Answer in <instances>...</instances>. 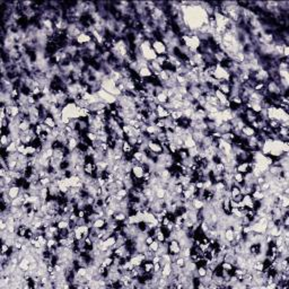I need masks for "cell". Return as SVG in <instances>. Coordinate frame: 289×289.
<instances>
[{"instance_id":"obj_1","label":"cell","mask_w":289,"mask_h":289,"mask_svg":"<svg viewBox=\"0 0 289 289\" xmlns=\"http://www.w3.org/2000/svg\"><path fill=\"white\" fill-rule=\"evenodd\" d=\"M101 82H102V89H104L105 92L112 94V95L115 96V97L121 95V93H120L119 89H118L116 82H113L112 79H110L109 77H105Z\"/></svg>"},{"instance_id":"obj_2","label":"cell","mask_w":289,"mask_h":289,"mask_svg":"<svg viewBox=\"0 0 289 289\" xmlns=\"http://www.w3.org/2000/svg\"><path fill=\"white\" fill-rule=\"evenodd\" d=\"M212 77H215V78L217 79V80H219L220 82H228V79H229V77H231V72L228 71L227 69H225V68H223V67H220L219 65H217V67H216V69H215Z\"/></svg>"},{"instance_id":"obj_3","label":"cell","mask_w":289,"mask_h":289,"mask_svg":"<svg viewBox=\"0 0 289 289\" xmlns=\"http://www.w3.org/2000/svg\"><path fill=\"white\" fill-rule=\"evenodd\" d=\"M151 48L154 49V51L156 52L157 55H167L168 49H167L166 44L162 40H154V41H151Z\"/></svg>"},{"instance_id":"obj_4","label":"cell","mask_w":289,"mask_h":289,"mask_svg":"<svg viewBox=\"0 0 289 289\" xmlns=\"http://www.w3.org/2000/svg\"><path fill=\"white\" fill-rule=\"evenodd\" d=\"M95 95L98 97L101 102L105 103V104H113V103H115V101H116L115 96H113L112 94H110V93L105 92L104 89H99V90L96 93Z\"/></svg>"},{"instance_id":"obj_5","label":"cell","mask_w":289,"mask_h":289,"mask_svg":"<svg viewBox=\"0 0 289 289\" xmlns=\"http://www.w3.org/2000/svg\"><path fill=\"white\" fill-rule=\"evenodd\" d=\"M90 41H93L92 34H90L89 32H82V34L75 40V43L78 45V46H85V45L88 44Z\"/></svg>"},{"instance_id":"obj_6","label":"cell","mask_w":289,"mask_h":289,"mask_svg":"<svg viewBox=\"0 0 289 289\" xmlns=\"http://www.w3.org/2000/svg\"><path fill=\"white\" fill-rule=\"evenodd\" d=\"M181 252L180 243L177 239H171L168 242V253L171 255H179Z\"/></svg>"},{"instance_id":"obj_7","label":"cell","mask_w":289,"mask_h":289,"mask_svg":"<svg viewBox=\"0 0 289 289\" xmlns=\"http://www.w3.org/2000/svg\"><path fill=\"white\" fill-rule=\"evenodd\" d=\"M215 96L217 97V99L219 101V104H220L223 107L226 109V107H229V106H231V103H229V101H228V96H226L225 94H223L220 90L216 89V90H215Z\"/></svg>"},{"instance_id":"obj_8","label":"cell","mask_w":289,"mask_h":289,"mask_svg":"<svg viewBox=\"0 0 289 289\" xmlns=\"http://www.w3.org/2000/svg\"><path fill=\"white\" fill-rule=\"evenodd\" d=\"M148 149H150L153 153L159 155V154L164 153V148L160 145V142L156 141V140H149L148 141Z\"/></svg>"},{"instance_id":"obj_9","label":"cell","mask_w":289,"mask_h":289,"mask_svg":"<svg viewBox=\"0 0 289 289\" xmlns=\"http://www.w3.org/2000/svg\"><path fill=\"white\" fill-rule=\"evenodd\" d=\"M255 133H256V130L253 129V128H252L250 124H245L244 128L242 129V134L239 137H241V138H244V139H246V138H250V137L255 136Z\"/></svg>"},{"instance_id":"obj_10","label":"cell","mask_w":289,"mask_h":289,"mask_svg":"<svg viewBox=\"0 0 289 289\" xmlns=\"http://www.w3.org/2000/svg\"><path fill=\"white\" fill-rule=\"evenodd\" d=\"M143 174H145V171L142 168V165H137V166H133L132 170H131V175L134 180H140L142 179Z\"/></svg>"},{"instance_id":"obj_11","label":"cell","mask_w":289,"mask_h":289,"mask_svg":"<svg viewBox=\"0 0 289 289\" xmlns=\"http://www.w3.org/2000/svg\"><path fill=\"white\" fill-rule=\"evenodd\" d=\"M156 113H157L158 119H166V118H168V116L171 115V111H168V110H167L165 106L160 105V104H158V105H157Z\"/></svg>"},{"instance_id":"obj_12","label":"cell","mask_w":289,"mask_h":289,"mask_svg":"<svg viewBox=\"0 0 289 289\" xmlns=\"http://www.w3.org/2000/svg\"><path fill=\"white\" fill-rule=\"evenodd\" d=\"M282 171L283 170L280 167V165H271V166H269L268 173L271 177H277L281 175Z\"/></svg>"},{"instance_id":"obj_13","label":"cell","mask_w":289,"mask_h":289,"mask_svg":"<svg viewBox=\"0 0 289 289\" xmlns=\"http://www.w3.org/2000/svg\"><path fill=\"white\" fill-rule=\"evenodd\" d=\"M218 90H220L223 94H225L226 96H229V94H231V86L229 85V82H221L220 84H219V86H218Z\"/></svg>"},{"instance_id":"obj_14","label":"cell","mask_w":289,"mask_h":289,"mask_svg":"<svg viewBox=\"0 0 289 289\" xmlns=\"http://www.w3.org/2000/svg\"><path fill=\"white\" fill-rule=\"evenodd\" d=\"M22 190L21 187H18V185H14V187H9L7 190V193L8 195L10 197V199H16V198L21 194Z\"/></svg>"},{"instance_id":"obj_15","label":"cell","mask_w":289,"mask_h":289,"mask_svg":"<svg viewBox=\"0 0 289 289\" xmlns=\"http://www.w3.org/2000/svg\"><path fill=\"white\" fill-rule=\"evenodd\" d=\"M234 238H235V231H233L231 227H227L224 231V241L228 242V243H231V242L234 241Z\"/></svg>"},{"instance_id":"obj_16","label":"cell","mask_w":289,"mask_h":289,"mask_svg":"<svg viewBox=\"0 0 289 289\" xmlns=\"http://www.w3.org/2000/svg\"><path fill=\"white\" fill-rule=\"evenodd\" d=\"M175 156V160H180V162H182V160L187 159V158H189V151H187V149H185V148H181V149L177 150V153L174 155Z\"/></svg>"},{"instance_id":"obj_17","label":"cell","mask_w":289,"mask_h":289,"mask_svg":"<svg viewBox=\"0 0 289 289\" xmlns=\"http://www.w3.org/2000/svg\"><path fill=\"white\" fill-rule=\"evenodd\" d=\"M79 140L77 138H74V137H69L68 140H67V143H66V147L68 148L70 151L75 150L77 147H78Z\"/></svg>"},{"instance_id":"obj_18","label":"cell","mask_w":289,"mask_h":289,"mask_svg":"<svg viewBox=\"0 0 289 289\" xmlns=\"http://www.w3.org/2000/svg\"><path fill=\"white\" fill-rule=\"evenodd\" d=\"M95 171H97V166H96L95 163H86L85 165H84V173H85L86 175H90V176H92V174L94 173Z\"/></svg>"},{"instance_id":"obj_19","label":"cell","mask_w":289,"mask_h":289,"mask_svg":"<svg viewBox=\"0 0 289 289\" xmlns=\"http://www.w3.org/2000/svg\"><path fill=\"white\" fill-rule=\"evenodd\" d=\"M138 75H139V77H141V78L143 79H147L149 78V77H151L153 76V71L149 69V67H143V68H140L139 71L137 72Z\"/></svg>"},{"instance_id":"obj_20","label":"cell","mask_w":289,"mask_h":289,"mask_svg":"<svg viewBox=\"0 0 289 289\" xmlns=\"http://www.w3.org/2000/svg\"><path fill=\"white\" fill-rule=\"evenodd\" d=\"M191 136H192V138H193V140L195 141L197 143H200L201 141H202V139L204 138V132H202V131H200V130H193L192 131V133H191Z\"/></svg>"},{"instance_id":"obj_21","label":"cell","mask_w":289,"mask_h":289,"mask_svg":"<svg viewBox=\"0 0 289 289\" xmlns=\"http://www.w3.org/2000/svg\"><path fill=\"white\" fill-rule=\"evenodd\" d=\"M106 224H107V220H106L105 218H97L96 220H94V223H93L92 227H95V228H98V229H102V228H105Z\"/></svg>"},{"instance_id":"obj_22","label":"cell","mask_w":289,"mask_h":289,"mask_svg":"<svg viewBox=\"0 0 289 289\" xmlns=\"http://www.w3.org/2000/svg\"><path fill=\"white\" fill-rule=\"evenodd\" d=\"M31 126H32V123L30 122V120H23V121L18 124V129H19L21 132H26V131H28V130L31 129Z\"/></svg>"},{"instance_id":"obj_23","label":"cell","mask_w":289,"mask_h":289,"mask_svg":"<svg viewBox=\"0 0 289 289\" xmlns=\"http://www.w3.org/2000/svg\"><path fill=\"white\" fill-rule=\"evenodd\" d=\"M156 99H157V103H158V104H160V105H165V104L168 102V96H167L166 92L159 93V94H157L156 95Z\"/></svg>"},{"instance_id":"obj_24","label":"cell","mask_w":289,"mask_h":289,"mask_svg":"<svg viewBox=\"0 0 289 289\" xmlns=\"http://www.w3.org/2000/svg\"><path fill=\"white\" fill-rule=\"evenodd\" d=\"M43 123H44L45 126H48L49 128H51V129L57 128V121H55V119L52 115L46 116V118L43 120Z\"/></svg>"},{"instance_id":"obj_25","label":"cell","mask_w":289,"mask_h":289,"mask_svg":"<svg viewBox=\"0 0 289 289\" xmlns=\"http://www.w3.org/2000/svg\"><path fill=\"white\" fill-rule=\"evenodd\" d=\"M141 267H142L143 271L145 272H147V273H151V272H153V269H154V262L150 261V260H145V261L142 262Z\"/></svg>"},{"instance_id":"obj_26","label":"cell","mask_w":289,"mask_h":289,"mask_svg":"<svg viewBox=\"0 0 289 289\" xmlns=\"http://www.w3.org/2000/svg\"><path fill=\"white\" fill-rule=\"evenodd\" d=\"M126 218H128V215H126V212H123V211H116L115 214L113 215V219L116 220L118 223H120V224L123 223Z\"/></svg>"},{"instance_id":"obj_27","label":"cell","mask_w":289,"mask_h":289,"mask_svg":"<svg viewBox=\"0 0 289 289\" xmlns=\"http://www.w3.org/2000/svg\"><path fill=\"white\" fill-rule=\"evenodd\" d=\"M191 202H192V207H193L195 210H201V209H203L204 206H206L204 201L200 200L199 198H195L193 200H191Z\"/></svg>"},{"instance_id":"obj_28","label":"cell","mask_w":289,"mask_h":289,"mask_svg":"<svg viewBox=\"0 0 289 289\" xmlns=\"http://www.w3.org/2000/svg\"><path fill=\"white\" fill-rule=\"evenodd\" d=\"M160 272H162V275H163V277L168 278V277L172 275V263L168 262V263H166L164 267H162V271Z\"/></svg>"},{"instance_id":"obj_29","label":"cell","mask_w":289,"mask_h":289,"mask_svg":"<svg viewBox=\"0 0 289 289\" xmlns=\"http://www.w3.org/2000/svg\"><path fill=\"white\" fill-rule=\"evenodd\" d=\"M128 193H129V190L126 189V187H123V189H119V190H118V192L115 193V197H116V199H118V201H121V200H123L124 198L128 197Z\"/></svg>"},{"instance_id":"obj_30","label":"cell","mask_w":289,"mask_h":289,"mask_svg":"<svg viewBox=\"0 0 289 289\" xmlns=\"http://www.w3.org/2000/svg\"><path fill=\"white\" fill-rule=\"evenodd\" d=\"M122 151H123V154H133V151H134V147L131 146V145L129 143V141L126 139L124 140V142H123Z\"/></svg>"},{"instance_id":"obj_31","label":"cell","mask_w":289,"mask_h":289,"mask_svg":"<svg viewBox=\"0 0 289 289\" xmlns=\"http://www.w3.org/2000/svg\"><path fill=\"white\" fill-rule=\"evenodd\" d=\"M220 267L223 268V270H225V271H228L231 275H234V265L231 264V263H229V262H226V261H223L220 263Z\"/></svg>"},{"instance_id":"obj_32","label":"cell","mask_w":289,"mask_h":289,"mask_svg":"<svg viewBox=\"0 0 289 289\" xmlns=\"http://www.w3.org/2000/svg\"><path fill=\"white\" fill-rule=\"evenodd\" d=\"M27 231H28V227L26 225H19L17 227V229H16V234H17L18 236H21V237H25Z\"/></svg>"},{"instance_id":"obj_33","label":"cell","mask_w":289,"mask_h":289,"mask_svg":"<svg viewBox=\"0 0 289 289\" xmlns=\"http://www.w3.org/2000/svg\"><path fill=\"white\" fill-rule=\"evenodd\" d=\"M30 264H31L30 261H28L26 258H24L19 261V263H18V268L22 269L23 271H26V270H30Z\"/></svg>"},{"instance_id":"obj_34","label":"cell","mask_w":289,"mask_h":289,"mask_svg":"<svg viewBox=\"0 0 289 289\" xmlns=\"http://www.w3.org/2000/svg\"><path fill=\"white\" fill-rule=\"evenodd\" d=\"M126 251H128V248H126V245L124 244V245H122V246H120V247H118V248L114 250V255L120 256V258H123Z\"/></svg>"},{"instance_id":"obj_35","label":"cell","mask_w":289,"mask_h":289,"mask_svg":"<svg viewBox=\"0 0 289 289\" xmlns=\"http://www.w3.org/2000/svg\"><path fill=\"white\" fill-rule=\"evenodd\" d=\"M166 197V189L165 187H159L155 191V198L156 199H165Z\"/></svg>"},{"instance_id":"obj_36","label":"cell","mask_w":289,"mask_h":289,"mask_svg":"<svg viewBox=\"0 0 289 289\" xmlns=\"http://www.w3.org/2000/svg\"><path fill=\"white\" fill-rule=\"evenodd\" d=\"M84 134H85L86 139L88 140V141H89L90 143L95 142L96 140H97V133H95V132H92V131H87V132H85Z\"/></svg>"},{"instance_id":"obj_37","label":"cell","mask_w":289,"mask_h":289,"mask_svg":"<svg viewBox=\"0 0 289 289\" xmlns=\"http://www.w3.org/2000/svg\"><path fill=\"white\" fill-rule=\"evenodd\" d=\"M187 259L183 258V256H181V255H179L176 259H175V261H174V263L177 265V267H180V268L183 269L184 267H185V264H187Z\"/></svg>"},{"instance_id":"obj_38","label":"cell","mask_w":289,"mask_h":289,"mask_svg":"<svg viewBox=\"0 0 289 289\" xmlns=\"http://www.w3.org/2000/svg\"><path fill=\"white\" fill-rule=\"evenodd\" d=\"M229 193H231V198L233 199V198L237 197L238 194H241V189H239V187H237L236 184H234V185L229 189Z\"/></svg>"},{"instance_id":"obj_39","label":"cell","mask_w":289,"mask_h":289,"mask_svg":"<svg viewBox=\"0 0 289 289\" xmlns=\"http://www.w3.org/2000/svg\"><path fill=\"white\" fill-rule=\"evenodd\" d=\"M197 275L199 278H203L207 275V267H203V265H198L197 268Z\"/></svg>"},{"instance_id":"obj_40","label":"cell","mask_w":289,"mask_h":289,"mask_svg":"<svg viewBox=\"0 0 289 289\" xmlns=\"http://www.w3.org/2000/svg\"><path fill=\"white\" fill-rule=\"evenodd\" d=\"M40 184H41V187H49L50 185H51L52 183V179L50 176H45V177H42V179H40Z\"/></svg>"},{"instance_id":"obj_41","label":"cell","mask_w":289,"mask_h":289,"mask_svg":"<svg viewBox=\"0 0 289 289\" xmlns=\"http://www.w3.org/2000/svg\"><path fill=\"white\" fill-rule=\"evenodd\" d=\"M170 116L173 120L177 121V120H180L181 118H183V112H182V111H180V110H175V111H172V112H171V115Z\"/></svg>"},{"instance_id":"obj_42","label":"cell","mask_w":289,"mask_h":289,"mask_svg":"<svg viewBox=\"0 0 289 289\" xmlns=\"http://www.w3.org/2000/svg\"><path fill=\"white\" fill-rule=\"evenodd\" d=\"M115 242H116V236L113 234V235H111V236H110L107 239H105V241H104V243H105V244L107 245L109 247L112 248L113 246H114V244H115Z\"/></svg>"},{"instance_id":"obj_43","label":"cell","mask_w":289,"mask_h":289,"mask_svg":"<svg viewBox=\"0 0 289 289\" xmlns=\"http://www.w3.org/2000/svg\"><path fill=\"white\" fill-rule=\"evenodd\" d=\"M267 124H268L272 130H277V129L280 128V122L277 121V120H268Z\"/></svg>"},{"instance_id":"obj_44","label":"cell","mask_w":289,"mask_h":289,"mask_svg":"<svg viewBox=\"0 0 289 289\" xmlns=\"http://www.w3.org/2000/svg\"><path fill=\"white\" fill-rule=\"evenodd\" d=\"M253 270H255V271H263L264 270V263H263V261H255L253 263Z\"/></svg>"},{"instance_id":"obj_45","label":"cell","mask_w":289,"mask_h":289,"mask_svg":"<svg viewBox=\"0 0 289 289\" xmlns=\"http://www.w3.org/2000/svg\"><path fill=\"white\" fill-rule=\"evenodd\" d=\"M190 254H191V247H183V248H181V252L179 255H181V256L185 258L187 260H189Z\"/></svg>"},{"instance_id":"obj_46","label":"cell","mask_w":289,"mask_h":289,"mask_svg":"<svg viewBox=\"0 0 289 289\" xmlns=\"http://www.w3.org/2000/svg\"><path fill=\"white\" fill-rule=\"evenodd\" d=\"M155 236H156V241H158L159 243H163V242L166 241V235L164 234V231H162V229H160L158 233H156Z\"/></svg>"},{"instance_id":"obj_47","label":"cell","mask_w":289,"mask_h":289,"mask_svg":"<svg viewBox=\"0 0 289 289\" xmlns=\"http://www.w3.org/2000/svg\"><path fill=\"white\" fill-rule=\"evenodd\" d=\"M183 190H184V187L181 183L175 184V185H174V187H173L174 193H176L177 195H181V194H182V192H183Z\"/></svg>"},{"instance_id":"obj_48","label":"cell","mask_w":289,"mask_h":289,"mask_svg":"<svg viewBox=\"0 0 289 289\" xmlns=\"http://www.w3.org/2000/svg\"><path fill=\"white\" fill-rule=\"evenodd\" d=\"M59 229H66V228H69V220H65V219H61L60 221H58L57 224Z\"/></svg>"},{"instance_id":"obj_49","label":"cell","mask_w":289,"mask_h":289,"mask_svg":"<svg viewBox=\"0 0 289 289\" xmlns=\"http://www.w3.org/2000/svg\"><path fill=\"white\" fill-rule=\"evenodd\" d=\"M277 72H278L279 77L281 79H287V80H289V70L287 69V70H277Z\"/></svg>"},{"instance_id":"obj_50","label":"cell","mask_w":289,"mask_h":289,"mask_svg":"<svg viewBox=\"0 0 289 289\" xmlns=\"http://www.w3.org/2000/svg\"><path fill=\"white\" fill-rule=\"evenodd\" d=\"M265 86H267L265 82H256L254 85V87H253V89H254V92L260 93L261 90H263V89L265 88Z\"/></svg>"},{"instance_id":"obj_51","label":"cell","mask_w":289,"mask_h":289,"mask_svg":"<svg viewBox=\"0 0 289 289\" xmlns=\"http://www.w3.org/2000/svg\"><path fill=\"white\" fill-rule=\"evenodd\" d=\"M159 244H160L159 242L155 239V241H154L153 243H151V244L148 246V248H149L150 251H153V252H155V253H156V252L158 251V248H159Z\"/></svg>"},{"instance_id":"obj_52","label":"cell","mask_w":289,"mask_h":289,"mask_svg":"<svg viewBox=\"0 0 289 289\" xmlns=\"http://www.w3.org/2000/svg\"><path fill=\"white\" fill-rule=\"evenodd\" d=\"M23 204H24V203H23V201H22L21 199H19V198L17 197L16 199H13V200H11V204H10V206H11V207H18V208H21L22 206H23Z\"/></svg>"},{"instance_id":"obj_53","label":"cell","mask_w":289,"mask_h":289,"mask_svg":"<svg viewBox=\"0 0 289 289\" xmlns=\"http://www.w3.org/2000/svg\"><path fill=\"white\" fill-rule=\"evenodd\" d=\"M156 61L159 63L162 67H163V65L165 63V62L167 61V55H157L156 58Z\"/></svg>"},{"instance_id":"obj_54","label":"cell","mask_w":289,"mask_h":289,"mask_svg":"<svg viewBox=\"0 0 289 289\" xmlns=\"http://www.w3.org/2000/svg\"><path fill=\"white\" fill-rule=\"evenodd\" d=\"M10 247L11 246H9L7 243H2L1 244V254H7L9 250H10Z\"/></svg>"},{"instance_id":"obj_55","label":"cell","mask_w":289,"mask_h":289,"mask_svg":"<svg viewBox=\"0 0 289 289\" xmlns=\"http://www.w3.org/2000/svg\"><path fill=\"white\" fill-rule=\"evenodd\" d=\"M260 187H261V191L267 192L268 190H270V182H269V181H265V182H263V183L260 185Z\"/></svg>"},{"instance_id":"obj_56","label":"cell","mask_w":289,"mask_h":289,"mask_svg":"<svg viewBox=\"0 0 289 289\" xmlns=\"http://www.w3.org/2000/svg\"><path fill=\"white\" fill-rule=\"evenodd\" d=\"M76 212H77V216H78V218H86V217H87V212H86L85 209L77 210Z\"/></svg>"},{"instance_id":"obj_57","label":"cell","mask_w":289,"mask_h":289,"mask_svg":"<svg viewBox=\"0 0 289 289\" xmlns=\"http://www.w3.org/2000/svg\"><path fill=\"white\" fill-rule=\"evenodd\" d=\"M8 227L7 221L4 220V219H0V231H6Z\"/></svg>"},{"instance_id":"obj_58","label":"cell","mask_w":289,"mask_h":289,"mask_svg":"<svg viewBox=\"0 0 289 289\" xmlns=\"http://www.w3.org/2000/svg\"><path fill=\"white\" fill-rule=\"evenodd\" d=\"M282 57L288 58L289 57V46L287 44L283 45V50H282Z\"/></svg>"},{"instance_id":"obj_59","label":"cell","mask_w":289,"mask_h":289,"mask_svg":"<svg viewBox=\"0 0 289 289\" xmlns=\"http://www.w3.org/2000/svg\"><path fill=\"white\" fill-rule=\"evenodd\" d=\"M8 175V170L7 168H5V167H1V170H0V177H5Z\"/></svg>"},{"instance_id":"obj_60","label":"cell","mask_w":289,"mask_h":289,"mask_svg":"<svg viewBox=\"0 0 289 289\" xmlns=\"http://www.w3.org/2000/svg\"><path fill=\"white\" fill-rule=\"evenodd\" d=\"M46 272H48L49 275H50V273H52V272H54V265H53V264H48V265H46Z\"/></svg>"},{"instance_id":"obj_61","label":"cell","mask_w":289,"mask_h":289,"mask_svg":"<svg viewBox=\"0 0 289 289\" xmlns=\"http://www.w3.org/2000/svg\"><path fill=\"white\" fill-rule=\"evenodd\" d=\"M233 200L234 201H236V202H242V200H243V194H238L237 197H235V198H233Z\"/></svg>"},{"instance_id":"obj_62","label":"cell","mask_w":289,"mask_h":289,"mask_svg":"<svg viewBox=\"0 0 289 289\" xmlns=\"http://www.w3.org/2000/svg\"><path fill=\"white\" fill-rule=\"evenodd\" d=\"M159 260H160V255H157V254L154 255V258L151 259V261H153L154 263H158V262H159Z\"/></svg>"}]
</instances>
